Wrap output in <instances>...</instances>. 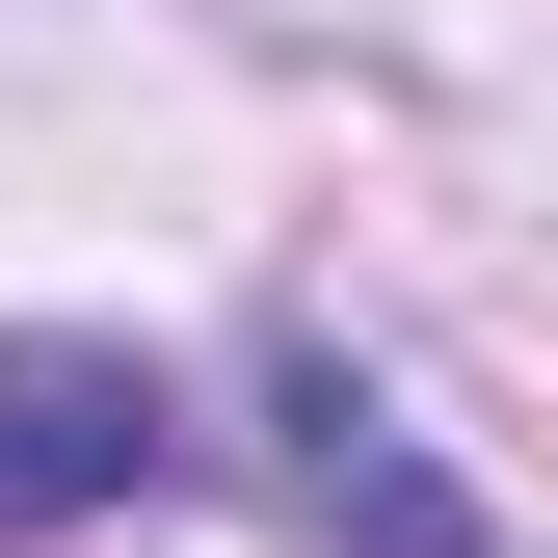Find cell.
I'll list each match as a JSON object with an SVG mask.
<instances>
[{"label":"cell","mask_w":558,"mask_h":558,"mask_svg":"<svg viewBox=\"0 0 558 558\" xmlns=\"http://www.w3.org/2000/svg\"><path fill=\"white\" fill-rule=\"evenodd\" d=\"M186 478V399L133 373V345H81V319H0V558H81V532H133Z\"/></svg>","instance_id":"6da1fadb"},{"label":"cell","mask_w":558,"mask_h":558,"mask_svg":"<svg viewBox=\"0 0 558 558\" xmlns=\"http://www.w3.org/2000/svg\"><path fill=\"white\" fill-rule=\"evenodd\" d=\"M293 506H319L345 558H478V506L426 478V426H399V399L345 373V345H293Z\"/></svg>","instance_id":"7a4b0ae2"}]
</instances>
